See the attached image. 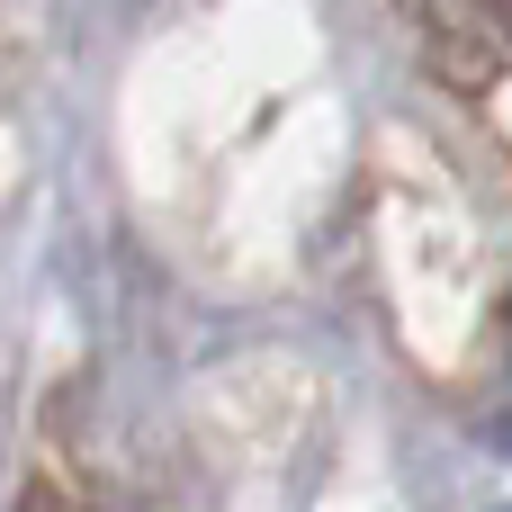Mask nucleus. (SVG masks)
Instances as JSON below:
<instances>
[]
</instances>
